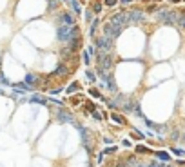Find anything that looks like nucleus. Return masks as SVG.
Instances as JSON below:
<instances>
[{"mask_svg":"<svg viewBox=\"0 0 185 167\" xmlns=\"http://www.w3.org/2000/svg\"><path fill=\"white\" fill-rule=\"evenodd\" d=\"M91 115H93V118H94V120H102V115H100V113H98V111H96V109H94V111H93Z\"/></svg>","mask_w":185,"mask_h":167,"instance_id":"17","label":"nucleus"},{"mask_svg":"<svg viewBox=\"0 0 185 167\" xmlns=\"http://www.w3.org/2000/svg\"><path fill=\"white\" fill-rule=\"evenodd\" d=\"M178 17H180V13H174V11H162V13H158V20L167 24V26L178 24Z\"/></svg>","mask_w":185,"mask_h":167,"instance_id":"2","label":"nucleus"},{"mask_svg":"<svg viewBox=\"0 0 185 167\" xmlns=\"http://www.w3.org/2000/svg\"><path fill=\"white\" fill-rule=\"evenodd\" d=\"M71 31H73V26H60V27H58V31H56L58 40H60V42L69 40V38H71Z\"/></svg>","mask_w":185,"mask_h":167,"instance_id":"4","label":"nucleus"},{"mask_svg":"<svg viewBox=\"0 0 185 167\" xmlns=\"http://www.w3.org/2000/svg\"><path fill=\"white\" fill-rule=\"evenodd\" d=\"M60 20H62V24H64V26H73V24H74V18H73L69 13H64Z\"/></svg>","mask_w":185,"mask_h":167,"instance_id":"7","label":"nucleus"},{"mask_svg":"<svg viewBox=\"0 0 185 167\" xmlns=\"http://www.w3.org/2000/svg\"><path fill=\"white\" fill-rule=\"evenodd\" d=\"M142 20H144V13H140V11L129 13V22H142Z\"/></svg>","mask_w":185,"mask_h":167,"instance_id":"5","label":"nucleus"},{"mask_svg":"<svg viewBox=\"0 0 185 167\" xmlns=\"http://www.w3.org/2000/svg\"><path fill=\"white\" fill-rule=\"evenodd\" d=\"M56 120H58L60 124H65V122H69V124H73L74 127L78 125V122L73 118L71 113H67V111H64V109H58V111H56Z\"/></svg>","mask_w":185,"mask_h":167,"instance_id":"3","label":"nucleus"},{"mask_svg":"<svg viewBox=\"0 0 185 167\" xmlns=\"http://www.w3.org/2000/svg\"><path fill=\"white\" fill-rule=\"evenodd\" d=\"M38 78H40V76H38V74H27V76H26V82H27V87H33V85H35V84H36V80H38Z\"/></svg>","mask_w":185,"mask_h":167,"instance_id":"8","label":"nucleus"},{"mask_svg":"<svg viewBox=\"0 0 185 167\" xmlns=\"http://www.w3.org/2000/svg\"><path fill=\"white\" fill-rule=\"evenodd\" d=\"M145 167H165V165L158 164V162H153V164H149V165H145Z\"/></svg>","mask_w":185,"mask_h":167,"instance_id":"20","label":"nucleus"},{"mask_svg":"<svg viewBox=\"0 0 185 167\" xmlns=\"http://www.w3.org/2000/svg\"><path fill=\"white\" fill-rule=\"evenodd\" d=\"M78 89H80V85H78V84H71V85L67 87V93H69V94H71V93H76Z\"/></svg>","mask_w":185,"mask_h":167,"instance_id":"13","label":"nucleus"},{"mask_svg":"<svg viewBox=\"0 0 185 167\" xmlns=\"http://www.w3.org/2000/svg\"><path fill=\"white\" fill-rule=\"evenodd\" d=\"M85 76L89 78V82H94V74H93L91 71H85Z\"/></svg>","mask_w":185,"mask_h":167,"instance_id":"19","label":"nucleus"},{"mask_svg":"<svg viewBox=\"0 0 185 167\" xmlns=\"http://www.w3.org/2000/svg\"><path fill=\"white\" fill-rule=\"evenodd\" d=\"M102 153H103V155H113V153H116V146H109V147H105Z\"/></svg>","mask_w":185,"mask_h":167,"instance_id":"12","label":"nucleus"},{"mask_svg":"<svg viewBox=\"0 0 185 167\" xmlns=\"http://www.w3.org/2000/svg\"><path fill=\"white\" fill-rule=\"evenodd\" d=\"M178 24H180V26L185 29V15H182V13H180V17H178Z\"/></svg>","mask_w":185,"mask_h":167,"instance_id":"16","label":"nucleus"},{"mask_svg":"<svg viewBox=\"0 0 185 167\" xmlns=\"http://www.w3.org/2000/svg\"><path fill=\"white\" fill-rule=\"evenodd\" d=\"M173 153H174V155H178V156H182V155H185V151H182V149H178V147H173Z\"/></svg>","mask_w":185,"mask_h":167,"instance_id":"18","label":"nucleus"},{"mask_svg":"<svg viewBox=\"0 0 185 167\" xmlns=\"http://www.w3.org/2000/svg\"><path fill=\"white\" fill-rule=\"evenodd\" d=\"M105 4H107V6H114V4H116V0H107Z\"/></svg>","mask_w":185,"mask_h":167,"instance_id":"26","label":"nucleus"},{"mask_svg":"<svg viewBox=\"0 0 185 167\" xmlns=\"http://www.w3.org/2000/svg\"><path fill=\"white\" fill-rule=\"evenodd\" d=\"M33 102H36V104H45L44 98H33Z\"/></svg>","mask_w":185,"mask_h":167,"instance_id":"22","label":"nucleus"},{"mask_svg":"<svg viewBox=\"0 0 185 167\" xmlns=\"http://www.w3.org/2000/svg\"><path fill=\"white\" fill-rule=\"evenodd\" d=\"M111 120L116 122V124H120V125H125V118H123L122 115H118V113H111Z\"/></svg>","mask_w":185,"mask_h":167,"instance_id":"9","label":"nucleus"},{"mask_svg":"<svg viewBox=\"0 0 185 167\" xmlns=\"http://www.w3.org/2000/svg\"><path fill=\"white\" fill-rule=\"evenodd\" d=\"M89 94H91V96H94V98H102L100 91H96V89H89Z\"/></svg>","mask_w":185,"mask_h":167,"instance_id":"15","label":"nucleus"},{"mask_svg":"<svg viewBox=\"0 0 185 167\" xmlns=\"http://www.w3.org/2000/svg\"><path fill=\"white\" fill-rule=\"evenodd\" d=\"M67 71H69V69H67V65H65V64L62 62L60 65H58V69H56V71H55L53 74H65Z\"/></svg>","mask_w":185,"mask_h":167,"instance_id":"11","label":"nucleus"},{"mask_svg":"<svg viewBox=\"0 0 185 167\" xmlns=\"http://www.w3.org/2000/svg\"><path fill=\"white\" fill-rule=\"evenodd\" d=\"M122 146H125V147H131V142H129V140H123V142H122Z\"/></svg>","mask_w":185,"mask_h":167,"instance_id":"24","label":"nucleus"},{"mask_svg":"<svg viewBox=\"0 0 185 167\" xmlns=\"http://www.w3.org/2000/svg\"><path fill=\"white\" fill-rule=\"evenodd\" d=\"M96 45L102 47V49H109V47H111V38H109V36H107V38H98V40H96Z\"/></svg>","mask_w":185,"mask_h":167,"instance_id":"6","label":"nucleus"},{"mask_svg":"<svg viewBox=\"0 0 185 167\" xmlns=\"http://www.w3.org/2000/svg\"><path fill=\"white\" fill-rule=\"evenodd\" d=\"M136 153H151V149L145 146H136Z\"/></svg>","mask_w":185,"mask_h":167,"instance_id":"14","label":"nucleus"},{"mask_svg":"<svg viewBox=\"0 0 185 167\" xmlns=\"http://www.w3.org/2000/svg\"><path fill=\"white\" fill-rule=\"evenodd\" d=\"M83 60H85V64H89V55L87 53H83Z\"/></svg>","mask_w":185,"mask_h":167,"instance_id":"25","label":"nucleus"},{"mask_svg":"<svg viewBox=\"0 0 185 167\" xmlns=\"http://www.w3.org/2000/svg\"><path fill=\"white\" fill-rule=\"evenodd\" d=\"M158 160H162V162H169L171 160V155L169 153H165V151H158V153H154Z\"/></svg>","mask_w":185,"mask_h":167,"instance_id":"10","label":"nucleus"},{"mask_svg":"<svg viewBox=\"0 0 185 167\" xmlns=\"http://www.w3.org/2000/svg\"><path fill=\"white\" fill-rule=\"evenodd\" d=\"M103 144H107V146H111V144H113V140H111V138H103Z\"/></svg>","mask_w":185,"mask_h":167,"instance_id":"23","label":"nucleus"},{"mask_svg":"<svg viewBox=\"0 0 185 167\" xmlns=\"http://www.w3.org/2000/svg\"><path fill=\"white\" fill-rule=\"evenodd\" d=\"M103 156H105V155H103V153H100V155L96 156V162H98V164H102V162H103Z\"/></svg>","mask_w":185,"mask_h":167,"instance_id":"21","label":"nucleus"},{"mask_svg":"<svg viewBox=\"0 0 185 167\" xmlns=\"http://www.w3.org/2000/svg\"><path fill=\"white\" fill-rule=\"evenodd\" d=\"M113 67V56L107 53H98V73H107Z\"/></svg>","mask_w":185,"mask_h":167,"instance_id":"1","label":"nucleus"}]
</instances>
